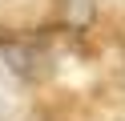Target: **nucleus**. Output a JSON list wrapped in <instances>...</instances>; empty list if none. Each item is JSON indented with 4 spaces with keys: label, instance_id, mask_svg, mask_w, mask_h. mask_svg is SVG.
I'll list each match as a JSON object with an SVG mask.
<instances>
[{
    "label": "nucleus",
    "instance_id": "f257e3e1",
    "mask_svg": "<svg viewBox=\"0 0 125 121\" xmlns=\"http://www.w3.org/2000/svg\"><path fill=\"white\" fill-rule=\"evenodd\" d=\"M0 56L24 81H41V77H49V69H52L49 48H44L41 40H32V36H0Z\"/></svg>",
    "mask_w": 125,
    "mask_h": 121
},
{
    "label": "nucleus",
    "instance_id": "f03ea898",
    "mask_svg": "<svg viewBox=\"0 0 125 121\" xmlns=\"http://www.w3.org/2000/svg\"><path fill=\"white\" fill-rule=\"evenodd\" d=\"M93 16H97V4L93 0H61V20H65V28L81 32L93 24Z\"/></svg>",
    "mask_w": 125,
    "mask_h": 121
}]
</instances>
